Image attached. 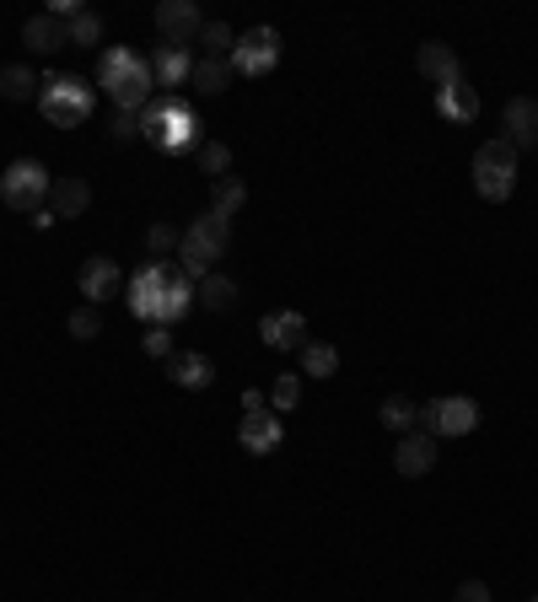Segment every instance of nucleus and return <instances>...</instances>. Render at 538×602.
Segmentation results:
<instances>
[{"instance_id": "obj_1", "label": "nucleus", "mask_w": 538, "mask_h": 602, "mask_svg": "<svg viewBox=\"0 0 538 602\" xmlns=\"http://www.w3.org/2000/svg\"><path fill=\"white\" fill-rule=\"evenodd\" d=\"M103 86H108V97L119 103V114H140L145 97H151V86H156L151 60H140L130 49H108V55H103Z\"/></svg>"}, {"instance_id": "obj_2", "label": "nucleus", "mask_w": 538, "mask_h": 602, "mask_svg": "<svg viewBox=\"0 0 538 602\" xmlns=\"http://www.w3.org/2000/svg\"><path fill=\"white\" fill-rule=\"evenodd\" d=\"M226 237H232V215H221V210H204L200 221L184 232V243H178V259H184V274L195 280V274H210V259H221V248H226Z\"/></svg>"}, {"instance_id": "obj_3", "label": "nucleus", "mask_w": 538, "mask_h": 602, "mask_svg": "<svg viewBox=\"0 0 538 602\" xmlns=\"http://www.w3.org/2000/svg\"><path fill=\"white\" fill-rule=\"evenodd\" d=\"M512 184H517V151L506 140H484L473 151V189L490 204L512 200Z\"/></svg>"}, {"instance_id": "obj_4", "label": "nucleus", "mask_w": 538, "mask_h": 602, "mask_svg": "<svg viewBox=\"0 0 538 602\" xmlns=\"http://www.w3.org/2000/svg\"><path fill=\"white\" fill-rule=\"evenodd\" d=\"M38 108L55 125H81L92 114V86L81 75H44L38 81Z\"/></svg>"}, {"instance_id": "obj_5", "label": "nucleus", "mask_w": 538, "mask_h": 602, "mask_svg": "<svg viewBox=\"0 0 538 602\" xmlns=\"http://www.w3.org/2000/svg\"><path fill=\"white\" fill-rule=\"evenodd\" d=\"M49 189H55V178H49V167H44V162H33V156L11 162V167H5V178H0V200L11 204V210H44Z\"/></svg>"}, {"instance_id": "obj_6", "label": "nucleus", "mask_w": 538, "mask_h": 602, "mask_svg": "<svg viewBox=\"0 0 538 602\" xmlns=\"http://www.w3.org/2000/svg\"><path fill=\"white\" fill-rule=\"evenodd\" d=\"M420 425H425V436H469L473 425H479V403L473 399H431L420 409Z\"/></svg>"}, {"instance_id": "obj_7", "label": "nucleus", "mask_w": 538, "mask_h": 602, "mask_svg": "<svg viewBox=\"0 0 538 602\" xmlns=\"http://www.w3.org/2000/svg\"><path fill=\"white\" fill-rule=\"evenodd\" d=\"M200 27H204V16L195 0H162V5H156V33H162V44L184 49V44L200 38Z\"/></svg>"}, {"instance_id": "obj_8", "label": "nucleus", "mask_w": 538, "mask_h": 602, "mask_svg": "<svg viewBox=\"0 0 538 602\" xmlns=\"http://www.w3.org/2000/svg\"><path fill=\"white\" fill-rule=\"evenodd\" d=\"M274 60H280V33L274 27L243 33L237 49H232V70H243V75H265V70H274Z\"/></svg>"}, {"instance_id": "obj_9", "label": "nucleus", "mask_w": 538, "mask_h": 602, "mask_svg": "<svg viewBox=\"0 0 538 602\" xmlns=\"http://www.w3.org/2000/svg\"><path fill=\"white\" fill-rule=\"evenodd\" d=\"M167 280H173V264H145L140 274H134V280H130V312H134V318L156 323V307H162Z\"/></svg>"}, {"instance_id": "obj_10", "label": "nucleus", "mask_w": 538, "mask_h": 602, "mask_svg": "<svg viewBox=\"0 0 538 602\" xmlns=\"http://www.w3.org/2000/svg\"><path fill=\"white\" fill-rule=\"evenodd\" d=\"M75 285H81V296H86V307H103V302H114L119 296V285H125V274L114 259H86L81 274H75Z\"/></svg>"}, {"instance_id": "obj_11", "label": "nucleus", "mask_w": 538, "mask_h": 602, "mask_svg": "<svg viewBox=\"0 0 538 602\" xmlns=\"http://www.w3.org/2000/svg\"><path fill=\"white\" fill-rule=\"evenodd\" d=\"M162 151H184V145H195L200 140V119L178 103V97H167V114H162V130L151 134Z\"/></svg>"}, {"instance_id": "obj_12", "label": "nucleus", "mask_w": 538, "mask_h": 602, "mask_svg": "<svg viewBox=\"0 0 538 602\" xmlns=\"http://www.w3.org/2000/svg\"><path fill=\"white\" fill-rule=\"evenodd\" d=\"M431 463H436V436H425V430H409V436H399V447H394V469H399L404 479L431 473Z\"/></svg>"}, {"instance_id": "obj_13", "label": "nucleus", "mask_w": 538, "mask_h": 602, "mask_svg": "<svg viewBox=\"0 0 538 602\" xmlns=\"http://www.w3.org/2000/svg\"><path fill=\"white\" fill-rule=\"evenodd\" d=\"M414 66H420L425 81H436V92L453 86V81H464V66H458V49H453V44H420Z\"/></svg>"}, {"instance_id": "obj_14", "label": "nucleus", "mask_w": 538, "mask_h": 602, "mask_svg": "<svg viewBox=\"0 0 538 602\" xmlns=\"http://www.w3.org/2000/svg\"><path fill=\"white\" fill-rule=\"evenodd\" d=\"M501 125H506L501 140H506L512 151H517V145H534V140H538V103H534V97H512V103H506V114H501Z\"/></svg>"}, {"instance_id": "obj_15", "label": "nucleus", "mask_w": 538, "mask_h": 602, "mask_svg": "<svg viewBox=\"0 0 538 602\" xmlns=\"http://www.w3.org/2000/svg\"><path fill=\"white\" fill-rule=\"evenodd\" d=\"M280 436H285V430H280V420H274L269 409H254V414H243V425H237V441H243L248 452H259V458L280 447Z\"/></svg>"}, {"instance_id": "obj_16", "label": "nucleus", "mask_w": 538, "mask_h": 602, "mask_svg": "<svg viewBox=\"0 0 538 602\" xmlns=\"http://www.w3.org/2000/svg\"><path fill=\"white\" fill-rule=\"evenodd\" d=\"M22 44H27V49H38V55H55V49H66V44H70V33H66V22H60L55 11H44V16H27Z\"/></svg>"}, {"instance_id": "obj_17", "label": "nucleus", "mask_w": 538, "mask_h": 602, "mask_svg": "<svg viewBox=\"0 0 538 602\" xmlns=\"http://www.w3.org/2000/svg\"><path fill=\"white\" fill-rule=\"evenodd\" d=\"M259 334H265L269 350H302L307 344V323H302V312H269L259 323Z\"/></svg>"}, {"instance_id": "obj_18", "label": "nucleus", "mask_w": 538, "mask_h": 602, "mask_svg": "<svg viewBox=\"0 0 538 602\" xmlns=\"http://www.w3.org/2000/svg\"><path fill=\"white\" fill-rule=\"evenodd\" d=\"M436 114H442V119H453V125H469L473 114H479V92H473L469 81L442 86V92H436Z\"/></svg>"}, {"instance_id": "obj_19", "label": "nucleus", "mask_w": 538, "mask_h": 602, "mask_svg": "<svg viewBox=\"0 0 538 602\" xmlns=\"http://www.w3.org/2000/svg\"><path fill=\"white\" fill-rule=\"evenodd\" d=\"M189 302H195V285H189L184 269H173V280H167V291H162V307H156V323H162V329L178 323V318L189 312Z\"/></svg>"}, {"instance_id": "obj_20", "label": "nucleus", "mask_w": 538, "mask_h": 602, "mask_svg": "<svg viewBox=\"0 0 538 602\" xmlns=\"http://www.w3.org/2000/svg\"><path fill=\"white\" fill-rule=\"evenodd\" d=\"M167 377H173L178 388H189V393H195V388H210L215 366H210L204 355H195V350H184V355H173V361H167Z\"/></svg>"}, {"instance_id": "obj_21", "label": "nucleus", "mask_w": 538, "mask_h": 602, "mask_svg": "<svg viewBox=\"0 0 538 602\" xmlns=\"http://www.w3.org/2000/svg\"><path fill=\"white\" fill-rule=\"evenodd\" d=\"M151 75H156V86H184V75H195V60H189V49H173V44H162V49H156V60H151Z\"/></svg>"}, {"instance_id": "obj_22", "label": "nucleus", "mask_w": 538, "mask_h": 602, "mask_svg": "<svg viewBox=\"0 0 538 602\" xmlns=\"http://www.w3.org/2000/svg\"><path fill=\"white\" fill-rule=\"evenodd\" d=\"M49 200H55V204H49L55 215H81V210L92 204V189H86L81 178H60V184L49 189Z\"/></svg>"}, {"instance_id": "obj_23", "label": "nucleus", "mask_w": 538, "mask_h": 602, "mask_svg": "<svg viewBox=\"0 0 538 602\" xmlns=\"http://www.w3.org/2000/svg\"><path fill=\"white\" fill-rule=\"evenodd\" d=\"M200 302L210 307V312H232V307H237V280H226V274H204Z\"/></svg>"}, {"instance_id": "obj_24", "label": "nucleus", "mask_w": 538, "mask_h": 602, "mask_svg": "<svg viewBox=\"0 0 538 602\" xmlns=\"http://www.w3.org/2000/svg\"><path fill=\"white\" fill-rule=\"evenodd\" d=\"M302 371H307V377H335V371H339V350H335V344L307 339V344H302Z\"/></svg>"}, {"instance_id": "obj_25", "label": "nucleus", "mask_w": 538, "mask_h": 602, "mask_svg": "<svg viewBox=\"0 0 538 602\" xmlns=\"http://www.w3.org/2000/svg\"><path fill=\"white\" fill-rule=\"evenodd\" d=\"M66 33H70V44H81V49H97V44H103V16L81 5V11H75V16L66 22Z\"/></svg>"}, {"instance_id": "obj_26", "label": "nucleus", "mask_w": 538, "mask_h": 602, "mask_svg": "<svg viewBox=\"0 0 538 602\" xmlns=\"http://www.w3.org/2000/svg\"><path fill=\"white\" fill-rule=\"evenodd\" d=\"M377 414H383V425H388V430H399V436H409V430L420 425V409H414V403L404 399V393L383 399V409H377Z\"/></svg>"}, {"instance_id": "obj_27", "label": "nucleus", "mask_w": 538, "mask_h": 602, "mask_svg": "<svg viewBox=\"0 0 538 602\" xmlns=\"http://www.w3.org/2000/svg\"><path fill=\"white\" fill-rule=\"evenodd\" d=\"M210 210H221V215H237V210H243V200H248V189H243V178H232V173H226V178H215V189H210Z\"/></svg>"}, {"instance_id": "obj_28", "label": "nucleus", "mask_w": 538, "mask_h": 602, "mask_svg": "<svg viewBox=\"0 0 538 602\" xmlns=\"http://www.w3.org/2000/svg\"><path fill=\"white\" fill-rule=\"evenodd\" d=\"M200 92H226L232 81V60H195V75H189Z\"/></svg>"}, {"instance_id": "obj_29", "label": "nucleus", "mask_w": 538, "mask_h": 602, "mask_svg": "<svg viewBox=\"0 0 538 602\" xmlns=\"http://www.w3.org/2000/svg\"><path fill=\"white\" fill-rule=\"evenodd\" d=\"M0 92H5L11 103H16V97H33V92H38V75L27 66H5L0 70Z\"/></svg>"}, {"instance_id": "obj_30", "label": "nucleus", "mask_w": 538, "mask_h": 602, "mask_svg": "<svg viewBox=\"0 0 538 602\" xmlns=\"http://www.w3.org/2000/svg\"><path fill=\"white\" fill-rule=\"evenodd\" d=\"M200 44L210 49V60H226V55L237 49V38H232V27H226V22H204V27H200Z\"/></svg>"}, {"instance_id": "obj_31", "label": "nucleus", "mask_w": 538, "mask_h": 602, "mask_svg": "<svg viewBox=\"0 0 538 602\" xmlns=\"http://www.w3.org/2000/svg\"><path fill=\"white\" fill-rule=\"evenodd\" d=\"M200 167L210 173V184H215V178H226V173H232V151H226L221 140H204V145H200Z\"/></svg>"}, {"instance_id": "obj_32", "label": "nucleus", "mask_w": 538, "mask_h": 602, "mask_svg": "<svg viewBox=\"0 0 538 602\" xmlns=\"http://www.w3.org/2000/svg\"><path fill=\"white\" fill-rule=\"evenodd\" d=\"M178 243H184V237H178V232H173V226H167V221H156V226H151V232H145V248H151V253H156V264H162V259H167V253H178Z\"/></svg>"}, {"instance_id": "obj_33", "label": "nucleus", "mask_w": 538, "mask_h": 602, "mask_svg": "<svg viewBox=\"0 0 538 602\" xmlns=\"http://www.w3.org/2000/svg\"><path fill=\"white\" fill-rule=\"evenodd\" d=\"M70 334H75V339H97V334H103V307H75V312H70Z\"/></svg>"}, {"instance_id": "obj_34", "label": "nucleus", "mask_w": 538, "mask_h": 602, "mask_svg": "<svg viewBox=\"0 0 538 602\" xmlns=\"http://www.w3.org/2000/svg\"><path fill=\"white\" fill-rule=\"evenodd\" d=\"M269 399H274V409H296V403H302V382H296V377H274Z\"/></svg>"}, {"instance_id": "obj_35", "label": "nucleus", "mask_w": 538, "mask_h": 602, "mask_svg": "<svg viewBox=\"0 0 538 602\" xmlns=\"http://www.w3.org/2000/svg\"><path fill=\"white\" fill-rule=\"evenodd\" d=\"M145 355H156V361H173V339H167V329H162V323L145 334Z\"/></svg>"}, {"instance_id": "obj_36", "label": "nucleus", "mask_w": 538, "mask_h": 602, "mask_svg": "<svg viewBox=\"0 0 538 602\" xmlns=\"http://www.w3.org/2000/svg\"><path fill=\"white\" fill-rule=\"evenodd\" d=\"M140 134V114H114V140H134Z\"/></svg>"}, {"instance_id": "obj_37", "label": "nucleus", "mask_w": 538, "mask_h": 602, "mask_svg": "<svg viewBox=\"0 0 538 602\" xmlns=\"http://www.w3.org/2000/svg\"><path fill=\"white\" fill-rule=\"evenodd\" d=\"M453 602H490V587H484V581H464V587L453 592Z\"/></svg>"}, {"instance_id": "obj_38", "label": "nucleus", "mask_w": 538, "mask_h": 602, "mask_svg": "<svg viewBox=\"0 0 538 602\" xmlns=\"http://www.w3.org/2000/svg\"><path fill=\"white\" fill-rule=\"evenodd\" d=\"M254 409H269L265 393H243V414H254Z\"/></svg>"}]
</instances>
